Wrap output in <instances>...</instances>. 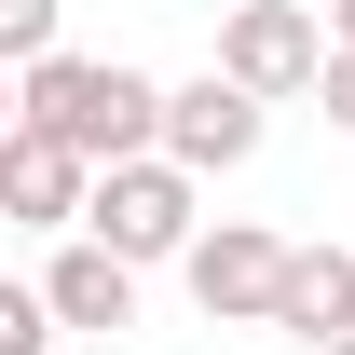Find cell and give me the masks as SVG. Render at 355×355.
Listing matches in <instances>:
<instances>
[{"instance_id":"7","label":"cell","mask_w":355,"mask_h":355,"mask_svg":"<svg viewBox=\"0 0 355 355\" xmlns=\"http://www.w3.org/2000/svg\"><path fill=\"white\" fill-rule=\"evenodd\" d=\"M0 205H14L28 232H83V205H96V164L69 150V137L14 123V137H0Z\"/></svg>"},{"instance_id":"2","label":"cell","mask_w":355,"mask_h":355,"mask_svg":"<svg viewBox=\"0 0 355 355\" xmlns=\"http://www.w3.org/2000/svg\"><path fill=\"white\" fill-rule=\"evenodd\" d=\"M96 246H123L137 273L150 260H191L205 246V178L178 164V150H137V164H96V205H83Z\"/></svg>"},{"instance_id":"3","label":"cell","mask_w":355,"mask_h":355,"mask_svg":"<svg viewBox=\"0 0 355 355\" xmlns=\"http://www.w3.org/2000/svg\"><path fill=\"white\" fill-rule=\"evenodd\" d=\"M205 69H232L246 96H273V110H287V96L328 83V14H314V0H232Z\"/></svg>"},{"instance_id":"6","label":"cell","mask_w":355,"mask_h":355,"mask_svg":"<svg viewBox=\"0 0 355 355\" xmlns=\"http://www.w3.org/2000/svg\"><path fill=\"white\" fill-rule=\"evenodd\" d=\"M42 301H55L69 342H123V328H137V260L96 246V232H69V246L42 260Z\"/></svg>"},{"instance_id":"8","label":"cell","mask_w":355,"mask_h":355,"mask_svg":"<svg viewBox=\"0 0 355 355\" xmlns=\"http://www.w3.org/2000/svg\"><path fill=\"white\" fill-rule=\"evenodd\" d=\"M273 328L301 355L355 342V246H287V301H273Z\"/></svg>"},{"instance_id":"9","label":"cell","mask_w":355,"mask_h":355,"mask_svg":"<svg viewBox=\"0 0 355 355\" xmlns=\"http://www.w3.org/2000/svg\"><path fill=\"white\" fill-rule=\"evenodd\" d=\"M69 328H55V301L42 287H0V355H55Z\"/></svg>"},{"instance_id":"12","label":"cell","mask_w":355,"mask_h":355,"mask_svg":"<svg viewBox=\"0 0 355 355\" xmlns=\"http://www.w3.org/2000/svg\"><path fill=\"white\" fill-rule=\"evenodd\" d=\"M328 42H342V55H355V0H328Z\"/></svg>"},{"instance_id":"11","label":"cell","mask_w":355,"mask_h":355,"mask_svg":"<svg viewBox=\"0 0 355 355\" xmlns=\"http://www.w3.org/2000/svg\"><path fill=\"white\" fill-rule=\"evenodd\" d=\"M314 110H328V123L355 137V55H342V42H328V83H314Z\"/></svg>"},{"instance_id":"5","label":"cell","mask_w":355,"mask_h":355,"mask_svg":"<svg viewBox=\"0 0 355 355\" xmlns=\"http://www.w3.org/2000/svg\"><path fill=\"white\" fill-rule=\"evenodd\" d=\"M260 123H273V96H246L232 69H191V83L164 96V150H178L191 178H232L246 150H260Z\"/></svg>"},{"instance_id":"13","label":"cell","mask_w":355,"mask_h":355,"mask_svg":"<svg viewBox=\"0 0 355 355\" xmlns=\"http://www.w3.org/2000/svg\"><path fill=\"white\" fill-rule=\"evenodd\" d=\"M328 355H355V342H328Z\"/></svg>"},{"instance_id":"1","label":"cell","mask_w":355,"mask_h":355,"mask_svg":"<svg viewBox=\"0 0 355 355\" xmlns=\"http://www.w3.org/2000/svg\"><path fill=\"white\" fill-rule=\"evenodd\" d=\"M164 96L150 69H123V55H42V69H14V123L69 137L83 164H137V150H164Z\"/></svg>"},{"instance_id":"4","label":"cell","mask_w":355,"mask_h":355,"mask_svg":"<svg viewBox=\"0 0 355 355\" xmlns=\"http://www.w3.org/2000/svg\"><path fill=\"white\" fill-rule=\"evenodd\" d=\"M191 301H205V328H273V301H287V232L260 219H205V246H191Z\"/></svg>"},{"instance_id":"10","label":"cell","mask_w":355,"mask_h":355,"mask_svg":"<svg viewBox=\"0 0 355 355\" xmlns=\"http://www.w3.org/2000/svg\"><path fill=\"white\" fill-rule=\"evenodd\" d=\"M0 55L42 69V55H55V0H0Z\"/></svg>"}]
</instances>
